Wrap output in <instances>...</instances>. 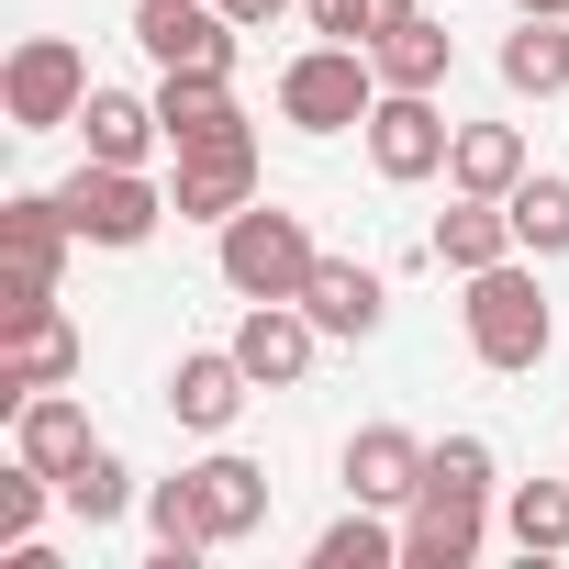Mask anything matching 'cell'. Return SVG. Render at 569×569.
<instances>
[{
    "instance_id": "obj_16",
    "label": "cell",
    "mask_w": 569,
    "mask_h": 569,
    "mask_svg": "<svg viewBox=\"0 0 569 569\" xmlns=\"http://www.w3.org/2000/svg\"><path fill=\"white\" fill-rule=\"evenodd\" d=\"M79 134H90V157H101V168H146V157L168 146L157 101H146V90H112V79H101V90L79 101Z\"/></svg>"
},
{
    "instance_id": "obj_4",
    "label": "cell",
    "mask_w": 569,
    "mask_h": 569,
    "mask_svg": "<svg viewBox=\"0 0 569 569\" xmlns=\"http://www.w3.org/2000/svg\"><path fill=\"white\" fill-rule=\"evenodd\" d=\"M0 246H12V291H0V336H23L57 313V268H68V201L57 190H12L0 201Z\"/></svg>"
},
{
    "instance_id": "obj_32",
    "label": "cell",
    "mask_w": 569,
    "mask_h": 569,
    "mask_svg": "<svg viewBox=\"0 0 569 569\" xmlns=\"http://www.w3.org/2000/svg\"><path fill=\"white\" fill-rule=\"evenodd\" d=\"M513 12H558V23H569V0H513Z\"/></svg>"
},
{
    "instance_id": "obj_1",
    "label": "cell",
    "mask_w": 569,
    "mask_h": 569,
    "mask_svg": "<svg viewBox=\"0 0 569 569\" xmlns=\"http://www.w3.org/2000/svg\"><path fill=\"white\" fill-rule=\"evenodd\" d=\"M313 257H325L313 223H302L291 201H268V190H257V201L223 223V246H212V268H223V291H234V302H302Z\"/></svg>"
},
{
    "instance_id": "obj_13",
    "label": "cell",
    "mask_w": 569,
    "mask_h": 569,
    "mask_svg": "<svg viewBox=\"0 0 569 569\" xmlns=\"http://www.w3.org/2000/svg\"><path fill=\"white\" fill-rule=\"evenodd\" d=\"M302 313L325 325V336H380L391 325V279L369 268V257H313V279H302Z\"/></svg>"
},
{
    "instance_id": "obj_31",
    "label": "cell",
    "mask_w": 569,
    "mask_h": 569,
    "mask_svg": "<svg viewBox=\"0 0 569 569\" xmlns=\"http://www.w3.org/2000/svg\"><path fill=\"white\" fill-rule=\"evenodd\" d=\"M223 12H234V23H246V34H268V23H279V12H291V0H223Z\"/></svg>"
},
{
    "instance_id": "obj_10",
    "label": "cell",
    "mask_w": 569,
    "mask_h": 569,
    "mask_svg": "<svg viewBox=\"0 0 569 569\" xmlns=\"http://www.w3.org/2000/svg\"><path fill=\"white\" fill-rule=\"evenodd\" d=\"M223 347L246 358V380H257V391H291V380L313 369V347H325V325H313L302 302H246Z\"/></svg>"
},
{
    "instance_id": "obj_3",
    "label": "cell",
    "mask_w": 569,
    "mask_h": 569,
    "mask_svg": "<svg viewBox=\"0 0 569 569\" xmlns=\"http://www.w3.org/2000/svg\"><path fill=\"white\" fill-rule=\"evenodd\" d=\"M380 112V57L369 46H302L291 68H279V123H291V134H358Z\"/></svg>"
},
{
    "instance_id": "obj_29",
    "label": "cell",
    "mask_w": 569,
    "mask_h": 569,
    "mask_svg": "<svg viewBox=\"0 0 569 569\" xmlns=\"http://www.w3.org/2000/svg\"><path fill=\"white\" fill-rule=\"evenodd\" d=\"M146 525H157V569H190L212 536H201V502H190V469L179 480H146Z\"/></svg>"
},
{
    "instance_id": "obj_6",
    "label": "cell",
    "mask_w": 569,
    "mask_h": 569,
    "mask_svg": "<svg viewBox=\"0 0 569 569\" xmlns=\"http://www.w3.org/2000/svg\"><path fill=\"white\" fill-rule=\"evenodd\" d=\"M90 90H101V79H90V57H79L68 34H23L12 68H0V112H12V134H57V123H79Z\"/></svg>"
},
{
    "instance_id": "obj_7",
    "label": "cell",
    "mask_w": 569,
    "mask_h": 569,
    "mask_svg": "<svg viewBox=\"0 0 569 569\" xmlns=\"http://www.w3.org/2000/svg\"><path fill=\"white\" fill-rule=\"evenodd\" d=\"M358 134H369V168H380V179H402V190H413V179H436V168H447V146H458V123L436 112V90H380V112H369Z\"/></svg>"
},
{
    "instance_id": "obj_2",
    "label": "cell",
    "mask_w": 569,
    "mask_h": 569,
    "mask_svg": "<svg viewBox=\"0 0 569 569\" xmlns=\"http://www.w3.org/2000/svg\"><path fill=\"white\" fill-rule=\"evenodd\" d=\"M458 313H469V358H480V369H502V380L547 369V347H558V313H547V291H536V257L480 268Z\"/></svg>"
},
{
    "instance_id": "obj_24",
    "label": "cell",
    "mask_w": 569,
    "mask_h": 569,
    "mask_svg": "<svg viewBox=\"0 0 569 569\" xmlns=\"http://www.w3.org/2000/svg\"><path fill=\"white\" fill-rule=\"evenodd\" d=\"M502 469H491V436H436L425 447V491L413 502H491Z\"/></svg>"
},
{
    "instance_id": "obj_21",
    "label": "cell",
    "mask_w": 569,
    "mask_h": 569,
    "mask_svg": "<svg viewBox=\"0 0 569 569\" xmlns=\"http://www.w3.org/2000/svg\"><path fill=\"white\" fill-rule=\"evenodd\" d=\"M502 90H513V101H558V90H569V23H558V12H513V34H502Z\"/></svg>"
},
{
    "instance_id": "obj_23",
    "label": "cell",
    "mask_w": 569,
    "mask_h": 569,
    "mask_svg": "<svg viewBox=\"0 0 569 569\" xmlns=\"http://www.w3.org/2000/svg\"><path fill=\"white\" fill-rule=\"evenodd\" d=\"M447 179H458V190H480V201H513V179H525V134H513V123H458Z\"/></svg>"
},
{
    "instance_id": "obj_12",
    "label": "cell",
    "mask_w": 569,
    "mask_h": 569,
    "mask_svg": "<svg viewBox=\"0 0 569 569\" xmlns=\"http://www.w3.org/2000/svg\"><path fill=\"white\" fill-rule=\"evenodd\" d=\"M246 358L234 347H179V369H168V425H190V436H223L234 413H246Z\"/></svg>"
},
{
    "instance_id": "obj_26",
    "label": "cell",
    "mask_w": 569,
    "mask_h": 569,
    "mask_svg": "<svg viewBox=\"0 0 569 569\" xmlns=\"http://www.w3.org/2000/svg\"><path fill=\"white\" fill-rule=\"evenodd\" d=\"M502 536H513L525 558H558V547H569V469H558V480H513V491H502Z\"/></svg>"
},
{
    "instance_id": "obj_9",
    "label": "cell",
    "mask_w": 569,
    "mask_h": 569,
    "mask_svg": "<svg viewBox=\"0 0 569 569\" xmlns=\"http://www.w3.org/2000/svg\"><path fill=\"white\" fill-rule=\"evenodd\" d=\"M168 201H179V223H212V234H223V223L257 201V134H234V146H179Z\"/></svg>"
},
{
    "instance_id": "obj_14",
    "label": "cell",
    "mask_w": 569,
    "mask_h": 569,
    "mask_svg": "<svg viewBox=\"0 0 569 569\" xmlns=\"http://www.w3.org/2000/svg\"><path fill=\"white\" fill-rule=\"evenodd\" d=\"M336 480H347V502H413L425 491V436H402V425H358L347 436V458H336Z\"/></svg>"
},
{
    "instance_id": "obj_11",
    "label": "cell",
    "mask_w": 569,
    "mask_h": 569,
    "mask_svg": "<svg viewBox=\"0 0 569 569\" xmlns=\"http://www.w3.org/2000/svg\"><path fill=\"white\" fill-rule=\"evenodd\" d=\"M157 123H168V157H179V146H234V134H246L223 68H157Z\"/></svg>"
},
{
    "instance_id": "obj_27",
    "label": "cell",
    "mask_w": 569,
    "mask_h": 569,
    "mask_svg": "<svg viewBox=\"0 0 569 569\" xmlns=\"http://www.w3.org/2000/svg\"><path fill=\"white\" fill-rule=\"evenodd\" d=\"M502 212H513V246H525V257H569V179H558V168H525Z\"/></svg>"
},
{
    "instance_id": "obj_15",
    "label": "cell",
    "mask_w": 569,
    "mask_h": 569,
    "mask_svg": "<svg viewBox=\"0 0 569 569\" xmlns=\"http://www.w3.org/2000/svg\"><path fill=\"white\" fill-rule=\"evenodd\" d=\"M190 502H201V536H212V547H246V536L268 525V469H257V458H201V469H190Z\"/></svg>"
},
{
    "instance_id": "obj_5",
    "label": "cell",
    "mask_w": 569,
    "mask_h": 569,
    "mask_svg": "<svg viewBox=\"0 0 569 569\" xmlns=\"http://www.w3.org/2000/svg\"><path fill=\"white\" fill-rule=\"evenodd\" d=\"M57 201H68V234H79V246H112V257L146 246V234L179 212L146 168H101V157H79V179H57Z\"/></svg>"
},
{
    "instance_id": "obj_8",
    "label": "cell",
    "mask_w": 569,
    "mask_h": 569,
    "mask_svg": "<svg viewBox=\"0 0 569 569\" xmlns=\"http://www.w3.org/2000/svg\"><path fill=\"white\" fill-rule=\"evenodd\" d=\"M134 46H146L157 68H223V79H234L246 23L223 12V0H146V12H134Z\"/></svg>"
},
{
    "instance_id": "obj_25",
    "label": "cell",
    "mask_w": 569,
    "mask_h": 569,
    "mask_svg": "<svg viewBox=\"0 0 569 569\" xmlns=\"http://www.w3.org/2000/svg\"><path fill=\"white\" fill-rule=\"evenodd\" d=\"M57 502H68V513H79V525H90V536H101V525H123V513H134V502H146V491H134V469H123V458H112V447H90V458H79V469H68V480H57Z\"/></svg>"
},
{
    "instance_id": "obj_30",
    "label": "cell",
    "mask_w": 569,
    "mask_h": 569,
    "mask_svg": "<svg viewBox=\"0 0 569 569\" xmlns=\"http://www.w3.org/2000/svg\"><path fill=\"white\" fill-rule=\"evenodd\" d=\"M313 12V34H336V46H358V0H302Z\"/></svg>"
},
{
    "instance_id": "obj_22",
    "label": "cell",
    "mask_w": 569,
    "mask_h": 569,
    "mask_svg": "<svg viewBox=\"0 0 569 569\" xmlns=\"http://www.w3.org/2000/svg\"><path fill=\"white\" fill-rule=\"evenodd\" d=\"M369 57H380V90H447V68H458V34H447L436 12H413V23H391Z\"/></svg>"
},
{
    "instance_id": "obj_28",
    "label": "cell",
    "mask_w": 569,
    "mask_h": 569,
    "mask_svg": "<svg viewBox=\"0 0 569 569\" xmlns=\"http://www.w3.org/2000/svg\"><path fill=\"white\" fill-rule=\"evenodd\" d=\"M402 558V536L380 525V502H347L325 536H313V569H391Z\"/></svg>"
},
{
    "instance_id": "obj_19",
    "label": "cell",
    "mask_w": 569,
    "mask_h": 569,
    "mask_svg": "<svg viewBox=\"0 0 569 569\" xmlns=\"http://www.w3.org/2000/svg\"><path fill=\"white\" fill-rule=\"evenodd\" d=\"M68 380H79V325L46 313V325L12 336V358H0V413H23L34 391H68Z\"/></svg>"
},
{
    "instance_id": "obj_20",
    "label": "cell",
    "mask_w": 569,
    "mask_h": 569,
    "mask_svg": "<svg viewBox=\"0 0 569 569\" xmlns=\"http://www.w3.org/2000/svg\"><path fill=\"white\" fill-rule=\"evenodd\" d=\"M90 447H101V436H90V402H68V391H34V402L12 413V458H34L46 480H68Z\"/></svg>"
},
{
    "instance_id": "obj_17",
    "label": "cell",
    "mask_w": 569,
    "mask_h": 569,
    "mask_svg": "<svg viewBox=\"0 0 569 569\" xmlns=\"http://www.w3.org/2000/svg\"><path fill=\"white\" fill-rule=\"evenodd\" d=\"M425 257H436L447 279H480V268H502V257H525V246H513V212H502V201H480V190H458Z\"/></svg>"
},
{
    "instance_id": "obj_18",
    "label": "cell",
    "mask_w": 569,
    "mask_h": 569,
    "mask_svg": "<svg viewBox=\"0 0 569 569\" xmlns=\"http://www.w3.org/2000/svg\"><path fill=\"white\" fill-rule=\"evenodd\" d=\"M491 547V502H402V569H469Z\"/></svg>"
}]
</instances>
